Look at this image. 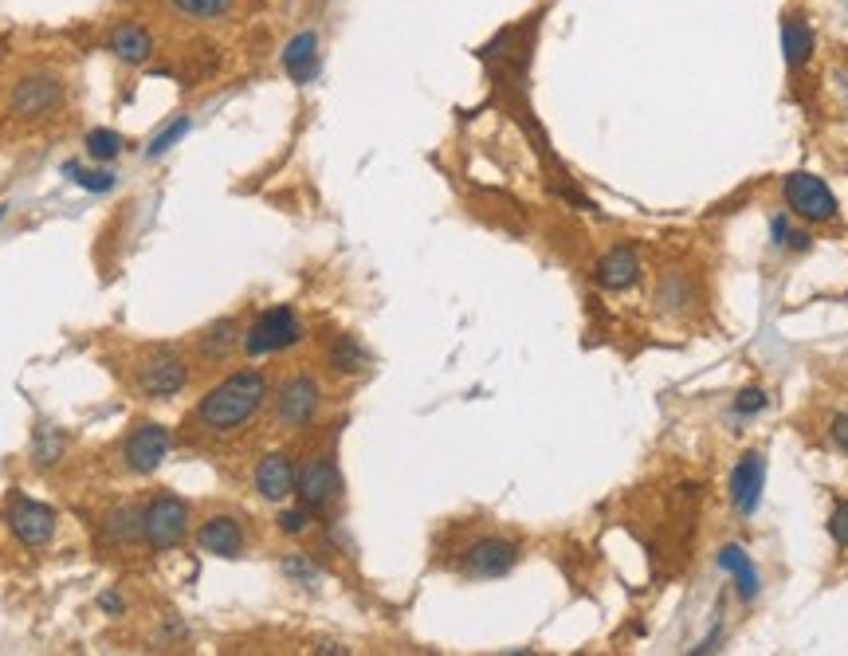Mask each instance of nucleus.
Returning a JSON list of instances; mask_svg holds the SVG:
<instances>
[{
  "label": "nucleus",
  "instance_id": "obj_12",
  "mask_svg": "<svg viewBox=\"0 0 848 656\" xmlns=\"http://www.w3.org/2000/svg\"><path fill=\"white\" fill-rule=\"evenodd\" d=\"M240 346H244V323H240L236 314L216 319V323H208L205 331H196V338H193V354L201 366H225Z\"/></svg>",
  "mask_w": 848,
  "mask_h": 656
},
{
  "label": "nucleus",
  "instance_id": "obj_32",
  "mask_svg": "<svg viewBox=\"0 0 848 656\" xmlns=\"http://www.w3.org/2000/svg\"><path fill=\"white\" fill-rule=\"evenodd\" d=\"M829 535L840 542V547H848V500H840L837 508H833V515H829Z\"/></svg>",
  "mask_w": 848,
  "mask_h": 656
},
{
  "label": "nucleus",
  "instance_id": "obj_16",
  "mask_svg": "<svg viewBox=\"0 0 848 656\" xmlns=\"http://www.w3.org/2000/svg\"><path fill=\"white\" fill-rule=\"evenodd\" d=\"M594 279L605 291H629V287L641 284V252H636V244L609 248L601 255V264H597Z\"/></svg>",
  "mask_w": 848,
  "mask_h": 656
},
{
  "label": "nucleus",
  "instance_id": "obj_13",
  "mask_svg": "<svg viewBox=\"0 0 848 656\" xmlns=\"http://www.w3.org/2000/svg\"><path fill=\"white\" fill-rule=\"evenodd\" d=\"M252 484H255V491H260V500L283 503V500H291L295 496L299 468H295V461L287 456V452H267V456H260V464H255Z\"/></svg>",
  "mask_w": 848,
  "mask_h": 656
},
{
  "label": "nucleus",
  "instance_id": "obj_17",
  "mask_svg": "<svg viewBox=\"0 0 848 656\" xmlns=\"http://www.w3.org/2000/svg\"><path fill=\"white\" fill-rule=\"evenodd\" d=\"M279 63H283V71L299 83V87L314 83V75H319V32L307 28V32H299V36L287 39Z\"/></svg>",
  "mask_w": 848,
  "mask_h": 656
},
{
  "label": "nucleus",
  "instance_id": "obj_21",
  "mask_svg": "<svg viewBox=\"0 0 848 656\" xmlns=\"http://www.w3.org/2000/svg\"><path fill=\"white\" fill-rule=\"evenodd\" d=\"M326 362H331L334 373H361L366 366H370V354H366V346L358 343V338H350V334H342L338 343L331 346V354H326Z\"/></svg>",
  "mask_w": 848,
  "mask_h": 656
},
{
  "label": "nucleus",
  "instance_id": "obj_5",
  "mask_svg": "<svg viewBox=\"0 0 848 656\" xmlns=\"http://www.w3.org/2000/svg\"><path fill=\"white\" fill-rule=\"evenodd\" d=\"M302 319L295 307H267L264 314H255V323L244 326V354L248 358H264V354H283L302 343Z\"/></svg>",
  "mask_w": 848,
  "mask_h": 656
},
{
  "label": "nucleus",
  "instance_id": "obj_29",
  "mask_svg": "<svg viewBox=\"0 0 848 656\" xmlns=\"http://www.w3.org/2000/svg\"><path fill=\"white\" fill-rule=\"evenodd\" d=\"M311 520H314V511H307L299 503V508H287V511H279V530L283 535H291V539H299V535H307L311 530Z\"/></svg>",
  "mask_w": 848,
  "mask_h": 656
},
{
  "label": "nucleus",
  "instance_id": "obj_20",
  "mask_svg": "<svg viewBox=\"0 0 848 656\" xmlns=\"http://www.w3.org/2000/svg\"><path fill=\"white\" fill-rule=\"evenodd\" d=\"M781 51H786V63H790L793 71L810 63V56H813V28L801 16H786V24H781Z\"/></svg>",
  "mask_w": 848,
  "mask_h": 656
},
{
  "label": "nucleus",
  "instance_id": "obj_31",
  "mask_svg": "<svg viewBox=\"0 0 848 656\" xmlns=\"http://www.w3.org/2000/svg\"><path fill=\"white\" fill-rule=\"evenodd\" d=\"M766 405H771L766 390H742L739 397H734V413H739V417H759Z\"/></svg>",
  "mask_w": 848,
  "mask_h": 656
},
{
  "label": "nucleus",
  "instance_id": "obj_28",
  "mask_svg": "<svg viewBox=\"0 0 848 656\" xmlns=\"http://www.w3.org/2000/svg\"><path fill=\"white\" fill-rule=\"evenodd\" d=\"M189 127H193V122H189L186 115H181V118H174V122H169V127L162 130V134H157L154 142H150V146H146V157H166L169 150H174L177 142H181V138L189 134Z\"/></svg>",
  "mask_w": 848,
  "mask_h": 656
},
{
  "label": "nucleus",
  "instance_id": "obj_6",
  "mask_svg": "<svg viewBox=\"0 0 848 656\" xmlns=\"http://www.w3.org/2000/svg\"><path fill=\"white\" fill-rule=\"evenodd\" d=\"M523 550H518L515 539H503V535H483V539L468 542L464 554H459V574L476 582L488 579H507L511 570L518 566Z\"/></svg>",
  "mask_w": 848,
  "mask_h": 656
},
{
  "label": "nucleus",
  "instance_id": "obj_11",
  "mask_svg": "<svg viewBox=\"0 0 848 656\" xmlns=\"http://www.w3.org/2000/svg\"><path fill=\"white\" fill-rule=\"evenodd\" d=\"M166 452H169V432L157 421H138L127 432V441H122V464L134 476H150V472L162 468Z\"/></svg>",
  "mask_w": 848,
  "mask_h": 656
},
{
  "label": "nucleus",
  "instance_id": "obj_8",
  "mask_svg": "<svg viewBox=\"0 0 848 656\" xmlns=\"http://www.w3.org/2000/svg\"><path fill=\"white\" fill-rule=\"evenodd\" d=\"M319 409H322V385L311 373H295L275 393V421L283 429H307V425H314Z\"/></svg>",
  "mask_w": 848,
  "mask_h": 656
},
{
  "label": "nucleus",
  "instance_id": "obj_26",
  "mask_svg": "<svg viewBox=\"0 0 848 656\" xmlns=\"http://www.w3.org/2000/svg\"><path fill=\"white\" fill-rule=\"evenodd\" d=\"M656 303H660V311H668V314L683 311V307L692 303V287H688V279H683V275H668V279H660Z\"/></svg>",
  "mask_w": 848,
  "mask_h": 656
},
{
  "label": "nucleus",
  "instance_id": "obj_14",
  "mask_svg": "<svg viewBox=\"0 0 848 656\" xmlns=\"http://www.w3.org/2000/svg\"><path fill=\"white\" fill-rule=\"evenodd\" d=\"M196 547L213 554V559H240L248 547V535L240 527V520H232V515H208L196 527Z\"/></svg>",
  "mask_w": 848,
  "mask_h": 656
},
{
  "label": "nucleus",
  "instance_id": "obj_18",
  "mask_svg": "<svg viewBox=\"0 0 848 656\" xmlns=\"http://www.w3.org/2000/svg\"><path fill=\"white\" fill-rule=\"evenodd\" d=\"M107 51L118 63H127V68H142L154 56V36L142 24H118L107 36Z\"/></svg>",
  "mask_w": 848,
  "mask_h": 656
},
{
  "label": "nucleus",
  "instance_id": "obj_22",
  "mask_svg": "<svg viewBox=\"0 0 848 656\" xmlns=\"http://www.w3.org/2000/svg\"><path fill=\"white\" fill-rule=\"evenodd\" d=\"M63 449H68V437L59 429H51V425H39L36 437H32V464L36 468H51V464H59Z\"/></svg>",
  "mask_w": 848,
  "mask_h": 656
},
{
  "label": "nucleus",
  "instance_id": "obj_15",
  "mask_svg": "<svg viewBox=\"0 0 848 656\" xmlns=\"http://www.w3.org/2000/svg\"><path fill=\"white\" fill-rule=\"evenodd\" d=\"M762 484H766V456L754 449V452H747L731 472V503L739 515H754V511H759Z\"/></svg>",
  "mask_w": 848,
  "mask_h": 656
},
{
  "label": "nucleus",
  "instance_id": "obj_23",
  "mask_svg": "<svg viewBox=\"0 0 848 656\" xmlns=\"http://www.w3.org/2000/svg\"><path fill=\"white\" fill-rule=\"evenodd\" d=\"M166 4L181 20H193V24H208V20H220L232 12V0H166Z\"/></svg>",
  "mask_w": 848,
  "mask_h": 656
},
{
  "label": "nucleus",
  "instance_id": "obj_1",
  "mask_svg": "<svg viewBox=\"0 0 848 656\" xmlns=\"http://www.w3.org/2000/svg\"><path fill=\"white\" fill-rule=\"evenodd\" d=\"M267 378L260 370H236L225 382H216L213 390L196 402L193 421L208 437H236L260 417V409L267 405Z\"/></svg>",
  "mask_w": 848,
  "mask_h": 656
},
{
  "label": "nucleus",
  "instance_id": "obj_34",
  "mask_svg": "<svg viewBox=\"0 0 848 656\" xmlns=\"http://www.w3.org/2000/svg\"><path fill=\"white\" fill-rule=\"evenodd\" d=\"M774 244H786V240H790V220H786V216H774Z\"/></svg>",
  "mask_w": 848,
  "mask_h": 656
},
{
  "label": "nucleus",
  "instance_id": "obj_24",
  "mask_svg": "<svg viewBox=\"0 0 848 656\" xmlns=\"http://www.w3.org/2000/svg\"><path fill=\"white\" fill-rule=\"evenodd\" d=\"M83 146H87V154L95 157V162H115L122 150H127V138L118 134V130H91L87 138H83Z\"/></svg>",
  "mask_w": 848,
  "mask_h": 656
},
{
  "label": "nucleus",
  "instance_id": "obj_4",
  "mask_svg": "<svg viewBox=\"0 0 848 656\" xmlns=\"http://www.w3.org/2000/svg\"><path fill=\"white\" fill-rule=\"evenodd\" d=\"M138 523H142V542L150 550H174L189 535V503L181 496L162 491L138 511Z\"/></svg>",
  "mask_w": 848,
  "mask_h": 656
},
{
  "label": "nucleus",
  "instance_id": "obj_3",
  "mask_svg": "<svg viewBox=\"0 0 848 656\" xmlns=\"http://www.w3.org/2000/svg\"><path fill=\"white\" fill-rule=\"evenodd\" d=\"M63 103H68V83H63L59 71L48 68L24 71L9 91V115H16L20 122L51 118Z\"/></svg>",
  "mask_w": 848,
  "mask_h": 656
},
{
  "label": "nucleus",
  "instance_id": "obj_10",
  "mask_svg": "<svg viewBox=\"0 0 848 656\" xmlns=\"http://www.w3.org/2000/svg\"><path fill=\"white\" fill-rule=\"evenodd\" d=\"M786 205L810 225H825L837 216V196L833 189L813 174H790L786 177Z\"/></svg>",
  "mask_w": 848,
  "mask_h": 656
},
{
  "label": "nucleus",
  "instance_id": "obj_35",
  "mask_svg": "<svg viewBox=\"0 0 848 656\" xmlns=\"http://www.w3.org/2000/svg\"><path fill=\"white\" fill-rule=\"evenodd\" d=\"M98 606L107 609V613H122V609H127V601H122V598H118V594H110V589H107V594L98 598Z\"/></svg>",
  "mask_w": 848,
  "mask_h": 656
},
{
  "label": "nucleus",
  "instance_id": "obj_27",
  "mask_svg": "<svg viewBox=\"0 0 848 656\" xmlns=\"http://www.w3.org/2000/svg\"><path fill=\"white\" fill-rule=\"evenodd\" d=\"M68 174H71V181H75V186H83L87 193H110V189L118 186L115 169H83V166H75V162H71Z\"/></svg>",
  "mask_w": 848,
  "mask_h": 656
},
{
  "label": "nucleus",
  "instance_id": "obj_33",
  "mask_svg": "<svg viewBox=\"0 0 848 656\" xmlns=\"http://www.w3.org/2000/svg\"><path fill=\"white\" fill-rule=\"evenodd\" d=\"M829 437H833V444H837L840 452H848V413H840L837 421H833Z\"/></svg>",
  "mask_w": 848,
  "mask_h": 656
},
{
  "label": "nucleus",
  "instance_id": "obj_30",
  "mask_svg": "<svg viewBox=\"0 0 848 656\" xmlns=\"http://www.w3.org/2000/svg\"><path fill=\"white\" fill-rule=\"evenodd\" d=\"M283 574L295 579L299 586H314V582H319V566H314L307 554H291V559L283 562Z\"/></svg>",
  "mask_w": 848,
  "mask_h": 656
},
{
  "label": "nucleus",
  "instance_id": "obj_2",
  "mask_svg": "<svg viewBox=\"0 0 848 656\" xmlns=\"http://www.w3.org/2000/svg\"><path fill=\"white\" fill-rule=\"evenodd\" d=\"M189 378H193V366L177 346H150L130 366V385L146 402H169L186 390Z\"/></svg>",
  "mask_w": 848,
  "mask_h": 656
},
{
  "label": "nucleus",
  "instance_id": "obj_9",
  "mask_svg": "<svg viewBox=\"0 0 848 656\" xmlns=\"http://www.w3.org/2000/svg\"><path fill=\"white\" fill-rule=\"evenodd\" d=\"M4 523H9V530L24 547H48L59 520L48 503L32 500L24 491H12L9 503H4Z\"/></svg>",
  "mask_w": 848,
  "mask_h": 656
},
{
  "label": "nucleus",
  "instance_id": "obj_19",
  "mask_svg": "<svg viewBox=\"0 0 848 656\" xmlns=\"http://www.w3.org/2000/svg\"><path fill=\"white\" fill-rule=\"evenodd\" d=\"M719 566L727 570V579L734 582V594H739V601H754L759 598V570H754L751 554L739 547V542H731V547H722L719 550Z\"/></svg>",
  "mask_w": 848,
  "mask_h": 656
},
{
  "label": "nucleus",
  "instance_id": "obj_25",
  "mask_svg": "<svg viewBox=\"0 0 848 656\" xmlns=\"http://www.w3.org/2000/svg\"><path fill=\"white\" fill-rule=\"evenodd\" d=\"M107 539L110 542H134V539H142V523H138V511H130V508H118V511H110L107 515Z\"/></svg>",
  "mask_w": 848,
  "mask_h": 656
},
{
  "label": "nucleus",
  "instance_id": "obj_7",
  "mask_svg": "<svg viewBox=\"0 0 848 656\" xmlns=\"http://www.w3.org/2000/svg\"><path fill=\"white\" fill-rule=\"evenodd\" d=\"M295 496L307 511L322 515V511H331L334 503L342 500V472L334 464L331 452H319L311 461L299 468V484H295Z\"/></svg>",
  "mask_w": 848,
  "mask_h": 656
}]
</instances>
